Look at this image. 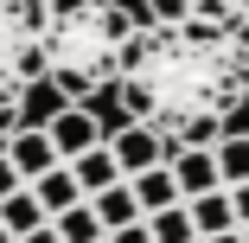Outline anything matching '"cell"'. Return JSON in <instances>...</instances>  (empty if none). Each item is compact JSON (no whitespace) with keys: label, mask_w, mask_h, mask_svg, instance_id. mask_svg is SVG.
<instances>
[{"label":"cell","mask_w":249,"mask_h":243,"mask_svg":"<svg viewBox=\"0 0 249 243\" xmlns=\"http://www.w3.org/2000/svg\"><path fill=\"white\" fill-rule=\"evenodd\" d=\"M122 115L166 134V148H217L224 122L249 103V71L230 26L211 19H147L122 52Z\"/></svg>","instance_id":"obj_1"},{"label":"cell","mask_w":249,"mask_h":243,"mask_svg":"<svg viewBox=\"0 0 249 243\" xmlns=\"http://www.w3.org/2000/svg\"><path fill=\"white\" fill-rule=\"evenodd\" d=\"M141 32V19L115 0H45V77L64 90V103H89L96 90H115L122 52Z\"/></svg>","instance_id":"obj_2"},{"label":"cell","mask_w":249,"mask_h":243,"mask_svg":"<svg viewBox=\"0 0 249 243\" xmlns=\"http://www.w3.org/2000/svg\"><path fill=\"white\" fill-rule=\"evenodd\" d=\"M45 134H52L58 160H77V154H89V148H103V141H109L103 115H96L89 103H64V109H58L52 122H45Z\"/></svg>","instance_id":"obj_3"},{"label":"cell","mask_w":249,"mask_h":243,"mask_svg":"<svg viewBox=\"0 0 249 243\" xmlns=\"http://www.w3.org/2000/svg\"><path fill=\"white\" fill-rule=\"evenodd\" d=\"M109 154H115V167H122V179H141L147 167H166V134H154L147 122H122V128H109Z\"/></svg>","instance_id":"obj_4"},{"label":"cell","mask_w":249,"mask_h":243,"mask_svg":"<svg viewBox=\"0 0 249 243\" xmlns=\"http://www.w3.org/2000/svg\"><path fill=\"white\" fill-rule=\"evenodd\" d=\"M166 167H173V179H179V199H185V205L224 186V179H217V154H211V148H173V154H166Z\"/></svg>","instance_id":"obj_5"},{"label":"cell","mask_w":249,"mask_h":243,"mask_svg":"<svg viewBox=\"0 0 249 243\" xmlns=\"http://www.w3.org/2000/svg\"><path fill=\"white\" fill-rule=\"evenodd\" d=\"M0 154H7V160L19 167V179H26V186H32V179H45L52 167H64L45 128H19V134H7V148H0Z\"/></svg>","instance_id":"obj_6"},{"label":"cell","mask_w":249,"mask_h":243,"mask_svg":"<svg viewBox=\"0 0 249 243\" xmlns=\"http://www.w3.org/2000/svg\"><path fill=\"white\" fill-rule=\"evenodd\" d=\"M154 19H211V26H236L249 19V0H147Z\"/></svg>","instance_id":"obj_7"},{"label":"cell","mask_w":249,"mask_h":243,"mask_svg":"<svg viewBox=\"0 0 249 243\" xmlns=\"http://www.w3.org/2000/svg\"><path fill=\"white\" fill-rule=\"evenodd\" d=\"M71 173H77V186H83V199H96V192H109V186H122V167H115V154H109V141L103 148H89V154H77V160H64Z\"/></svg>","instance_id":"obj_8"},{"label":"cell","mask_w":249,"mask_h":243,"mask_svg":"<svg viewBox=\"0 0 249 243\" xmlns=\"http://www.w3.org/2000/svg\"><path fill=\"white\" fill-rule=\"evenodd\" d=\"M89 205H96V218H103V230H109V237L147 218V211H141V199H134V186H128V179H122V186H109V192H96V199H89Z\"/></svg>","instance_id":"obj_9"},{"label":"cell","mask_w":249,"mask_h":243,"mask_svg":"<svg viewBox=\"0 0 249 243\" xmlns=\"http://www.w3.org/2000/svg\"><path fill=\"white\" fill-rule=\"evenodd\" d=\"M134 186V199H141V211L154 218V211H173V205H185L179 199V179H173V167H147L141 179H128Z\"/></svg>","instance_id":"obj_10"},{"label":"cell","mask_w":249,"mask_h":243,"mask_svg":"<svg viewBox=\"0 0 249 243\" xmlns=\"http://www.w3.org/2000/svg\"><path fill=\"white\" fill-rule=\"evenodd\" d=\"M32 192H38L45 218H64L71 205H83V186H77V173H71V167H52L45 179H32Z\"/></svg>","instance_id":"obj_11"},{"label":"cell","mask_w":249,"mask_h":243,"mask_svg":"<svg viewBox=\"0 0 249 243\" xmlns=\"http://www.w3.org/2000/svg\"><path fill=\"white\" fill-rule=\"evenodd\" d=\"M192 224H198V243L205 237H224V230H243L236 224V205H230V192H205V199H192Z\"/></svg>","instance_id":"obj_12"},{"label":"cell","mask_w":249,"mask_h":243,"mask_svg":"<svg viewBox=\"0 0 249 243\" xmlns=\"http://www.w3.org/2000/svg\"><path fill=\"white\" fill-rule=\"evenodd\" d=\"M0 224H7V230H13V243H19V237H32V230H45L52 218H45V205H38V192H32V186H19L13 199L0 205Z\"/></svg>","instance_id":"obj_13"},{"label":"cell","mask_w":249,"mask_h":243,"mask_svg":"<svg viewBox=\"0 0 249 243\" xmlns=\"http://www.w3.org/2000/svg\"><path fill=\"white\" fill-rule=\"evenodd\" d=\"M52 230L64 237V243H109V230H103V218H96V205L83 199V205H71L64 218H52Z\"/></svg>","instance_id":"obj_14"},{"label":"cell","mask_w":249,"mask_h":243,"mask_svg":"<svg viewBox=\"0 0 249 243\" xmlns=\"http://www.w3.org/2000/svg\"><path fill=\"white\" fill-rule=\"evenodd\" d=\"M211 154H217V179H224V192H230V186H249V134H224Z\"/></svg>","instance_id":"obj_15"},{"label":"cell","mask_w":249,"mask_h":243,"mask_svg":"<svg viewBox=\"0 0 249 243\" xmlns=\"http://www.w3.org/2000/svg\"><path fill=\"white\" fill-rule=\"evenodd\" d=\"M154 243H198V224H192V205H173V211H154L147 218Z\"/></svg>","instance_id":"obj_16"},{"label":"cell","mask_w":249,"mask_h":243,"mask_svg":"<svg viewBox=\"0 0 249 243\" xmlns=\"http://www.w3.org/2000/svg\"><path fill=\"white\" fill-rule=\"evenodd\" d=\"M19 186H26V179H19V167H13L7 154H0V205H7V199H13V192H19Z\"/></svg>","instance_id":"obj_17"},{"label":"cell","mask_w":249,"mask_h":243,"mask_svg":"<svg viewBox=\"0 0 249 243\" xmlns=\"http://www.w3.org/2000/svg\"><path fill=\"white\" fill-rule=\"evenodd\" d=\"M109 243H154V230H147V218H141V224H128V230H115Z\"/></svg>","instance_id":"obj_18"},{"label":"cell","mask_w":249,"mask_h":243,"mask_svg":"<svg viewBox=\"0 0 249 243\" xmlns=\"http://www.w3.org/2000/svg\"><path fill=\"white\" fill-rule=\"evenodd\" d=\"M230 205H236V224L249 230V186H230Z\"/></svg>","instance_id":"obj_19"},{"label":"cell","mask_w":249,"mask_h":243,"mask_svg":"<svg viewBox=\"0 0 249 243\" xmlns=\"http://www.w3.org/2000/svg\"><path fill=\"white\" fill-rule=\"evenodd\" d=\"M230 38H236V58H243V71H249V19H236Z\"/></svg>","instance_id":"obj_20"},{"label":"cell","mask_w":249,"mask_h":243,"mask_svg":"<svg viewBox=\"0 0 249 243\" xmlns=\"http://www.w3.org/2000/svg\"><path fill=\"white\" fill-rule=\"evenodd\" d=\"M19 243H64V237H58L52 224H45V230H32V237H19Z\"/></svg>","instance_id":"obj_21"},{"label":"cell","mask_w":249,"mask_h":243,"mask_svg":"<svg viewBox=\"0 0 249 243\" xmlns=\"http://www.w3.org/2000/svg\"><path fill=\"white\" fill-rule=\"evenodd\" d=\"M205 243H243V230H224V237H205Z\"/></svg>","instance_id":"obj_22"},{"label":"cell","mask_w":249,"mask_h":243,"mask_svg":"<svg viewBox=\"0 0 249 243\" xmlns=\"http://www.w3.org/2000/svg\"><path fill=\"white\" fill-rule=\"evenodd\" d=\"M0 243H13V230H7V224H0Z\"/></svg>","instance_id":"obj_23"},{"label":"cell","mask_w":249,"mask_h":243,"mask_svg":"<svg viewBox=\"0 0 249 243\" xmlns=\"http://www.w3.org/2000/svg\"><path fill=\"white\" fill-rule=\"evenodd\" d=\"M243 243H249V230H243Z\"/></svg>","instance_id":"obj_24"}]
</instances>
